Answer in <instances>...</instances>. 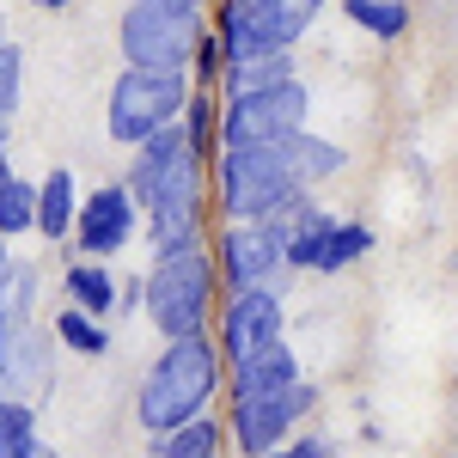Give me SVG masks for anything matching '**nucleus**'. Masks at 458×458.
<instances>
[{
  "label": "nucleus",
  "mask_w": 458,
  "mask_h": 458,
  "mask_svg": "<svg viewBox=\"0 0 458 458\" xmlns=\"http://www.w3.org/2000/svg\"><path fill=\"white\" fill-rule=\"evenodd\" d=\"M0 177H6V123H0Z\"/></svg>",
  "instance_id": "nucleus-32"
},
{
  "label": "nucleus",
  "mask_w": 458,
  "mask_h": 458,
  "mask_svg": "<svg viewBox=\"0 0 458 458\" xmlns=\"http://www.w3.org/2000/svg\"><path fill=\"white\" fill-rule=\"evenodd\" d=\"M300 379V360L276 343V349H263L257 360H245L239 373H233V391L239 397H263V391H282V386H293Z\"/></svg>",
  "instance_id": "nucleus-15"
},
{
  "label": "nucleus",
  "mask_w": 458,
  "mask_h": 458,
  "mask_svg": "<svg viewBox=\"0 0 458 458\" xmlns=\"http://www.w3.org/2000/svg\"><path fill=\"white\" fill-rule=\"evenodd\" d=\"M129 6H202V0H129Z\"/></svg>",
  "instance_id": "nucleus-29"
},
{
  "label": "nucleus",
  "mask_w": 458,
  "mask_h": 458,
  "mask_svg": "<svg viewBox=\"0 0 458 458\" xmlns=\"http://www.w3.org/2000/svg\"><path fill=\"white\" fill-rule=\"evenodd\" d=\"M25 226H37V190L25 183V177H0V239H13V233H25Z\"/></svg>",
  "instance_id": "nucleus-21"
},
{
  "label": "nucleus",
  "mask_w": 458,
  "mask_h": 458,
  "mask_svg": "<svg viewBox=\"0 0 458 458\" xmlns=\"http://www.w3.org/2000/svg\"><path fill=\"white\" fill-rule=\"evenodd\" d=\"M287 269V233L282 220H239L220 233V276L233 282V293L245 287H282Z\"/></svg>",
  "instance_id": "nucleus-8"
},
{
  "label": "nucleus",
  "mask_w": 458,
  "mask_h": 458,
  "mask_svg": "<svg viewBox=\"0 0 458 458\" xmlns=\"http://www.w3.org/2000/svg\"><path fill=\"white\" fill-rule=\"evenodd\" d=\"M263 458H324V446L318 440H293V446H276V453H263Z\"/></svg>",
  "instance_id": "nucleus-28"
},
{
  "label": "nucleus",
  "mask_w": 458,
  "mask_h": 458,
  "mask_svg": "<svg viewBox=\"0 0 458 458\" xmlns=\"http://www.w3.org/2000/svg\"><path fill=\"white\" fill-rule=\"evenodd\" d=\"M0 458H37L31 403H19V397H0Z\"/></svg>",
  "instance_id": "nucleus-19"
},
{
  "label": "nucleus",
  "mask_w": 458,
  "mask_h": 458,
  "mask_svg": "<svg viewBox=\"0 0 458 458\" xmlns=\"http://www.w3.org/2000/svg\"><path fill=\"white\" fill-rule=\"evenodd\" d=\"M312 410V386L306 379H293V386L282 391H263V397H239V410H233V440L245 446L250 458L276 453V446H287V434H293V422Z\"/></svg>",
  "instance_id": "nucleus-10"
},
{
  "label": "nucleus",
  "mask_w": 458,
  "mask_h": 458,
  "mask_svg": "<svg viewBox=\"0 0 458 458\" xmlns=\"http://www.w3.org/2000/svg\"><path fill=\"white\" fill-rule=\"evenodd\" d=\"M306 129V86L300 73L282 86H263V92H233L220 110V141L226 147H276L287 135Z\"/></svg>",
  "instance_id": "nucleus-7"
},
{
  "label": "nucleus",
  "mask_w": 458,
  "mask_h": 458,
  "mask_svg": "<svg viewBox=\"0 0 458 458\" xmlns=\"http://www.w3.org/2000/svg\"><path fill=\"white\" fill-rule=\"evenodd\" d=\"M226 73V49H220V37H202V49H196V62H190V80H202V86H214Z\"/></svg>",
  "instance_id": "nucleus-27"
},
{
  "label": "nucleus",
  "mask_w": 458,
  "mask_h": 458,
  "mask_svg": "<svg viewBox=\"0 0 458 458\" xmlns=\"http://www.w3.org/2000/svg\"><path fill=\"white\" fill-rule=\"evenodd\" d=\"M343 13H349L360 31L386 37V43L410 31V6H403V0H343Z\"/></svg>",
  "instance_id": "nucleus-18"
},
{
  "label": "nucleus",
  "mask_w": 458,
  "mask_h": 458,
  "mask_svg": "<svg viewBox=\"0 0 458 458\" xmlns=\"http://www.w3.org/2000/svg\"><path fill=\"white\" fill-rule=\"evenodd\" d=\"M202 6H129L116 43H123V62L129 68H183L196 62L202 49Z\"/></svg>",
  "instance_id": "nucleus-5"
},
{
  "label": "nucleus",
  "mask_w": 458,
  "mask_h": 458,
  "mask_svg": "<svg viewBox=\"0 0 458 458\" xmlns=\"http://www.w3.org/2000/svg\"><path fill=\"white\" fill-rule=\"evenodd\" d=\"M55 336H62L68 349H80V354H105V330H98V318L86 312V306H73V312L55 318Z\"/></svg>",
  "instance_id": "nucleus-24"
},
{
  "label": "nucleus",
  "mask_w": 458,
  "mask_h": 458,
  "mask_svg": "<svg viewBox=\"0 0 458 458\" xmlns=\"http://www.w3.org/2000/svg\"><path fill=\"white\" fill-rule=\"evenodd\" d=\"M6 343H13V318L0 312V360H6Z\"/></svg>",
  "instance_id": "nucleus-30"
},
{
  "label": "nucleus",
  "mask_w": 458,
  "mask_h": 458,
  "mask_svg": "<svg viewBox=\"0 0 458 458\" xmlns=\"http://www.w3.org/2000/svg\"><path fill=\"white\" fill-rule=\"evenodd\" d=\"M190 73L183 68H123L110 86V141L141 147L153 129H165L190 105Z\"/></svg>",
  "instance_id": "nucleus-4"
},
{
  "label": "nucleus",
  "mask_w": 458,
  "mask_h": 458,
  "mask_svg": "<svg viewBox=\"0 0 458 458\" xmlns=\"http://www.w3.org/2000/svg\"><path fill=\"white\" fill-rule=\"evenodd\" d=\"M220 343H226V360H233V367H245V360H257L263 349H276V343H282V300H276V287H245V293H233Z\"/></svg>",
  "instance_id": "nucleus-11"
},
{
  "label": "nucleus",
  "mask_w": 458,
  "mask_h": 458,
  "mask_svg": "<svg viewBox=\"0 0 458 458\" xmlns=\"http://www.w3.org/2000/svg\"><path fill=\"white\" fill-rule=\"evenodd\" d=\"M129 233H135V190L129 183H105V190H92L80 214H73V239L92 250V257H105V250H123L129 245Z\"/></svg>",
  "instance_id": "nucleus-12"
},
{
  "label": "nucleus",
  "mask_w": 458,
  "mask_h": 458,
  "mask_svg": "<svg viewBox=\"0 0 458 458\" xmlns=\"http://www.w3.org/2000/svg\"><path fill=\"white\" fill-rule=\"evenodd\" d=\"M0 43H6V37H0Z\"/></svg>",
  "instance_id": "nucleus-34"
},
{
  "label": "nucleus",
  "mask_w": 458,
  "mask_h": 458,
  "mask_svg": "<svg viewBox=\"0 0 458 458\" xmlns=\"http://www.w3.org/2000/svg\"><path fill=\"white\" fill-rule=\"evenodd\" d=\"M13 287V263H6V245H0V293Z\"/></svg>",
  "instance_id": "nucleus-31"
},
{
  "label": "nucleus",
  "mask_w": 458,
  "mask_h": 458,
  "mask_svg": "<svg viewBox=\"0 0 458 458\" xmlns=\"http://www.w3.org/2000/svg\"><path fill=\"white\" fill-rule=\"evenodd\" d=\"M37 6H49V13H62V6H68V0H37Z\"/></svg>",
  "instance_id": "nucleus-33"
},
{
  "label": "nucleus",
  "mask_w": 458,
  "mask_h": 458,
  "mask_svg": "<svg viewBox=\"0 0 458 458\" xmlns=\"http://www.w3.org/2000/svg\"><path fill=\"white\" fill-rule=\"evenodd\" d=\"M220 453V422H183L159 434V458H214Z\"/></svg>",
  "instance_id": "nucleus-23"
},
{
  "label": "nucleus",
  "mask_w": 458,
  "mask_h": 458,
  "mask_svg": "<svg viewBox=\"0 0 458 458\" xmlns=\"http://www.w3.org/2000/svg\"><path fill=\"white\" fill-rule=\"evenodd\" d=\"M306 196L287 147H226L220 153V202L233 220H276Z\"/></svg>",
  "instance_id": "nucleus-2"
},
{
  "label": "nucleus",
  "mask_w": 458,
  "mask_h": 458,
  "mask_svg": "<svg viewBox=\"0 0 458 458\" xmlns=\"http://www.w3.org/2000/svg\"><path fill=\"white\" fill-rule=\"evenodd\" d=\"M202 233V208H153V250H190Z\"/></svg>",
  "instance_id": "nucleus-22"
},
{
  "label": "nucleus",
  "mask_w": 458,
  "mask_h": 458,
  "mask_svg": "<svg viewBox=\"0 0 458 458\" xmlns=\"http://www.w3.org/2000/svg\"><path fill=\"white\" fill-rule=\"evenodd\" d=\"M287 159H293V172H300V183H318V177H336L343 165H349V153L336 141H324V135H312V129H300V135H287Z\"/></svg>",
  "instance_id": "nucleus-17"
},
{
  "label": "nucleus",
  "mask_w": 458,
  "mask_h": 458,
  "mask_svg": "<svg viewBox=\"0 0 458 458\" xmlns=\"http://www.w3.org/2000/svg\"><path fill=\"white\" fill-rule=\"evenodd\" d=\"M68 293H73V306H86L92 318H105L110 306H116V282H110L98 263H73L68 269Z\"/></svg>",
  "instance_id": "nucleus-20"
},
{
  "label": "nucleus",
  "mask_w": 458,
  "mask_h": 458,
  "mask_svg": "<svg viewBox=\"0 0 458 458\" xmlns=\"http://www.w3.org/2000/svg\"><path fill=\"white\" fill-rule=\"evenodd\" d=\"M367 250H373V233H367V226L330 220L312 245L300 250V263H293V269H324V276H336V269H349L354 257H367Z\"/></svg>",
  "instance_id": "nucleus-13"
},
{
  "label": "nucleus",
  "mask_w": 458,
  "mask_h": 458,
  "mask_svg": "<svg viewBox=\"0 0 458 458\" xmlns=\"http://www.w3.org/2000/svg\"><path fill=\"white\" fill-rule=\"evenodd\" d=\"M282 80H293V49H276V55H245V62H226V73H220L226 98H233V92H263V86H282Z\"/></svg>",
  "instance_id": "nucleus-16"
},
{
  "label": "nucleus",
  "mask_w": 458,
  "mask_h": 458,
  "mask_svg": "<svg viewBox=\"0 0 458 458\" xmlns=\"http://www.w3.org/2000/svg\"><path fill=\"white\" fill-rule=\"evenodd\" d=\"M214 379H220V360L202 336H172L165 354L153 360V373L141 379V397H135V416L141 428L159 440V434H172V428L196 422L202 416V403L214 397Z\"/></svg>",
  "instance_id": "nucleus-1"
},
{
  "label": "nucleus",
  "mask_w": 458,
  "mask_h": 458,
  "mask_svg": "<svg viewBox=\"0 0 458 458\" xmlns=\"http://www.w3.org/2000/svg\"><path fill=\"white\" fill-rule=\"evenodd\" d=\"M208 300H214V269L196 245L165 250L159 269L147 276V312H153V324H159L165 336H202Z\"/></svg>",
  "instance_id": "nucleus-6"
},
{
  "label": "nucleus",
  "mask_w": 458,
  "mask_h": 458,
  "mask_svg": "<svg viewBox=\"0 0 458 458\" xmlns=\"http://www.w3.org/2000/svg\"><path fill=\"white\" fill-rule=\"evenodd\" d=\"M202 147L190 141V129H183V116L165 123V129H153L141 147H135V172H129V190H135V202L153 208H202Z\"/></svg>",
  "instance_id": "nucleus-3"
},
{
  "label": "nucleus",
  "mask_w": 458,
  "mask_h": 458,
  "mask_svg": "<svg viewBox=\"0 0 458 458\" xmlns=\"http://www.w3.org/2000/svg\"><path fill=\"white\" fill-rule=\"evenodd\" d=\"M183 129H190V141L208 153L214 147V98L208 92H190V105H183Z\"/></svg>",
  "instance_id": "nucleus-26"
},
{
  "label": "nucleus",
  "mask_w": 458,
  "mask_h": 458,
  "mask_svg": "<svg viewBox=\"0 0 458 458\" xmlns=\"http://www.w3.org/2000/svg\"><path fill=\"white\" fill-rule=\"evenodd\" d=\"M73 214H80L73 172H49L43 183H37V233H49V239H68Z\"/></svg>",
  "instance_id": "nucleus-14"
},
{
  "label": "nucleus",
  "mask_w": 458,
  "mask_h": 458,
  "mask_svg": "<svg viewBox=\"0 0 458 458\" xmlns=\"http://www.w3.org/2000/svg\"><path fill=\"white\" fill-rule=\"evenodd\" d=\"M19 80H25V55L13 43H0V123H13V110H19Z\"/></svg>",
  "instance_id": "nucleus-25"
},
{
  "label": "nucleus",
  "mask_w": 458,
  "mask_h": 458,
  "mask_svg": "<svg viewBox=\"0 0 458 458\" xmlns=\"http://www.w3.org/2000/svg\"><path fill=\"white\" fill-rule=\"evenodd\" d=\"M214 37H220L226 62L276 55V49H293V43H300V31L287 25V13H282V0H220Z\"/></svg>",
  "instance_id": "nucleus-9"
}]
</instances>
